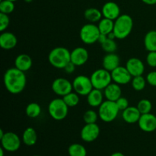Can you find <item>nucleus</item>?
Here are the masks:
<instances>
[{"instance_id": "nucleus-1", "label": "nucleus", "mask_w": 156, "mask_h": 156, "mask_svg": "<svg viewBox=\"0 0 156 156\" xmlns=\"http://www.w3.org/2000/svg\"><path fill=\"white\" fill-rule=\"evenodd\" d=\"M3 82L6 90L9 93L18 94L25 88L27 78L24 72L21 71L16 67H12L5 71L3 76Z\"/></svg>"}, {"instance_id": "nucleus-2", "label": "nucleus", "mask_w": 156, "mask_h": 156, "mask_svg": "<svg viewBox=\"0 0 156 156\" xmlns=\"http://www.w3.org/2000/svg\"><path fill=\"white\" fill-rule=\"evenodd\" d=\"M133 28V20L126 14L120 15L114 21V32L116 39L123 40L127 37Z\"/></svg>"}, {"instance_id": "nucleus-3", "label": "nucleus", "mask_w": 156, "mask_h": 156, "mask_svg": "<svg viewBox=\"0 0 156 156\" xmlns=\"http://www.w3.org/2000/svg\"><path fill=\"white\" fill-rule=\"evenodd\" d=\"M48 61L54 68L63 69L71 62V52L64 47H56L49 53Z\"/></svg>"}, {"instance_id": "nucleus-4", "label": "nucleus", "mask_w": 156, "mask_h": 156, "mask_svg": "<svg viewBox=\"0 0 156 156\" xmlns=\"http://www.w3.org/2000/svg\"><path fill=\"white\" fill-rule=\"evenodd\" d=\"M118 107L115 101L106 100L104 101L103 103L98 107V116L99 118L105 123H111L118 116L120 112Z\"/></svg>"}, {"instance_id": "nucleus-5", "label": "nucleus", "mask_w": 156, "mask_h": 156, "mask_svg": "<svg viewBox=\"0 0 156 156\" xmlns=\"http://www.w3.org/2000/svg\"><path fill=\"white\" fill-rule=\"evenodd\" d=\"M48 112L55 120H62L67 117L69 107L62 98H55L49 103Z\"/></svg>"}, {"instance_id": "nucleus-6", "label": "nucleus", "mask_w": 156, "mask_h": 156, "mask_svg": "<svg viewBox=\"0 0 156 156\" xmlns=\"http://www.w3.org/2000/svg\"><path fill=\"white\" fill-rule=\"evenodd\" d=\"M100 35L101 33L98 27L94 23L85 24L82 26L79 31L81 41L87 45H91L98 42Z\"/></svg>"}, {"instance_id": "nucleus-7", "label": "nucleus", "mask_w": 156, "mask_h": 156, "mask_svg": "<svg viewBox=\"0 0 156 156\" xmlns=\"http://www.w3.org/2000/svg\"><path fill=\"white\" fill-rule=\"evenodd\" d=\"M94 88L104 91L108 85L112 82L111 72L105 69H98L92 73L90 76Z\"/></svg>"}, {"instance_id": "nucleus-8", "label": "nucleus", "mask_w": 156, "mask_h": 156, "mask_svg": "<svg viewBox=\"0 0 156 156\" xmlns=\"http://www.w3.org/2000/svg\"><path fill=\"white\" fill-rule=\"evenodd\" d=\"M73 90L80 96H87L94 88L91 78L84 75L76 76L73 82Z\"/></svg>"}, {"instance_id": "nucleus-9", "label": "nucleus", "mask_w": 156, "mask_h": 156, "mask_svg": "<svg viewBox=\"0 0 156 156\" xmlns=\"http://www.w3.org/2000/svg\"><path fill=\"white\" fill-rule=\"evenodd\" d=\"M0 140L2 147L7 152H16L21 146V139L15 133L6 132Z\"/></svg>"}, {"instance_id": "nucleus-10", "label": "nucleus", "mask_w": 156, "mask_h": 156, "mask_svg": "<svg viewBox=\"0 0 156 156\" xmlns=\"http://www.w3.org/2000/svg\"><path fill=\"white\" fill-rule=\"evenodd\" d=\"M51 88L53 93H55L56 95L63 97L73 91V82L65 78H57L52 83Z\"/></svg>"}, {"instance_id": "nucleus-11", "label": "nucleus", "mask_w": 156, "mask_h": 156, "mask_svg": "<svg viewBox=\"0 0 156 156\" xmlns=\"http://www.w3.org/2000/svg\"><path fill=\"white\" fill-rule=\"evenodd\" d=\"M100 132V127L97 123H85L81 129V139L86 143H91L98 138Z\"/></svg>"}, {"instance_id": "nucleus-12", "label": "nucleus", "mask_w": 156, "mask_h": 156, "mask_svg": "<svg viewBox=\"0 0 156 156\" xmlns=\"http://www.w3.org/2000/svg\"><path fill=\"white\" fill-rule=\"evenodd\" d=\"M113 82L118 85H126L132 81L133 76L128 71L126 66H118L111 72Z\"/></svg>"}, {"instance_id": "nucleus-13", "label": "nucleus", "mask_w": 156, "mask_h": 156, "mask_svg": "<svg viewBox=\"0 0 156 156\" xmlns=\"http://www.w3.org/2000/svg\"><path fill=\"white\" fill-rule=\"evenodd\" d=\"M137 123L140 129L143 132H153L156 129V116L152 113L142 114Z\"/></svg>"}, {"instance_id": "nucleus-14", "label": "nucleus", "mask_w": 156, "mask_h": 156, "mask_svg": "<svg viewBox=\"0 0 156 156\" xmlns=\"http://www.w3.org/2000/svg\"><path fill=\"white\" fill-rule=\"evenodd\" d=\"M126 68L133 77L143 76L145 72V65L143 61L136 57H132L126 62Z\"/></svg>"}, {"instance_id": "nucleus-15", "label": "nucleus", "mask_w": 156, "mask_h": 156, "mask_svg": "<svg viewBox=\"0 0 156 156\" xmlns=\"http://www.w3.org/2000/svg\"><path fill=\"white\" fill-rule=\"evenodd\" d=\"M89 58L88 50L82 47H76L71 51V62L76 66H81L87 62Z\"/></svg>"}, {"instance_id": "nucleus-16", "label": "nucleus", "mask_w": 156, "mask_h": 156, "mask_svg": "<svg viewBox=\"0 0 156 156\" xmlns=\"http://www.w3.org/2000/svg\"><path fill=\"white\" fill-rule=\"evenodd\" d=\"M101 12L104 18L115 21L120 15V9L114 2H108L102 7Z\"/></svg>"}, {"instance_id": "nucleus-17", "label": "nucleus", "mask_w": 156, "mask_h": 156, "mask_svg": "<svg viewBox=\"0 0 156 156\" xmlns=\"http://www.w3.org/2000/svg\"><path fill=\"white\" fill-rule=\"evenodd\" d=\"M18 44L17 37L9 31L2 32L0 35V47L5 50H10L15 48Z\"/></svg>"}, {"instance_id": "nucleus-18", "label": "nucleus", "mask_w": 156, "mask_h": 156, "mask_svg": "<svg viewBox=\"0 0 156 156\" xmlns=\"http://www.w3.org/2000/svg\"><path fill=\"white\" fill-rule=\"evenodd\" d=\"M104 95L107 100L117 101L122 96V90L120 85L115 82L114 83L111 82L104 89Z\"/></svg>"}, {"instance_id": "nucleus-19", "label": "nucleus", "mask_w": 156, "mask_h": 156, "mask_svg": "<svg viewBox=\"0 0 156 156\" xmlns=\"http://www.w3.org/2000/svg\"><path fill=\"white\" fill-rule=\"evenodd\" d=\"M120 59L115 53H107L102 59L103 68L109 72H112L118 66H120Z\"/></svg>"}, {"instance_id": "nucleus-20", "label": "nucleus", "mask_w": 156, "mask_h": 156, "mask_svg": "<svg viewBox=\"0 0 156 156\" xmlns=\"http://www.w3.org/2000/svg\"><path fill=\"white\" fill-rule=\"evenodd\" d=\"M141 115V113L140 112L137 107L133 106H129L126 109L123 111L122 113V117L123 120L129 124L138 123Z\"/></svg>"}, {"instance_id": "nucleus-21", "label": "nucleus", "mask_w": 156, "mask_h": 156, "mask_svg": "<svg viewBox=\"0 0 156 156\" xmlns=\"http://www.w3.org/2000/svg\"><path fill=\"white\" fill-rule=\"evenodd\" d=\"M32 63L31 57L26 53H21L15 59V67L24 73L30 69Z\"/></svg>"}, {"instance_id": "nucleus-22", "label": "nucleus", "mask_w": 156, "mask_h": 156, "mask_svg": "<svg viewBox=\"0 0 156 156\" xmlns=\"http://www.w3.org/2000/svg\"><path fill=\"white\" fill-rule=\"evenodd\" d=\"M104 92L102 90L93 88L87 95V102L92 108H98L104 101Z\"/></svg>"}, {"instance_id": "nucleus-23", "label": "nucleus", "mask_w": 156, "mask_h": 156, "mask_svg": "<svg viewBox=\"0 0 156 156\" xmlns=\"http://www.w3.org/2000/svg\"><path fill=\"white\" fill-rule=\"evenodd\" d=\"M37 141V134L33 127H27L22 134V142L27 146H34Z\"/></svg>"}, {"instance_id": "nucleus-24", "label": "nucleus", "mask_w": 156, "mask_h": 156, "mask_svg": "<svg viewBox=\"0 0 156 156\" xmlns=\"http://www.w3.org/2000/svg\"><path fill=\"white\" fill-rule=\"evenodd\" d=\"M98 27L100 33L101 34L108 36L109 34H111L114 30V21L103 17L98 23Z\"/></svg>"}, {"instance_id": "nucleus-25", "label": "nucleus", "mask_w": 156, "mask_h": 156, "mask_svg": "<svg viewBox=\"0 0 156 156\" xmlns=\"http://www.w3.org/2000/svg\"><path fill=\"white\" fill-rule=\"evenodd\" d=\"M144 46L148 52L156 51V30H149L144 37Z\"/></svg>"}, {"instance_id": "nucleus-26", "label": "nucleus", "mask_w": 156, "mask_h": 156, "mask_svg": "<svg viewBox=\"0 0 156 156\" xmlns=\"http://www.w3.org/2000/svg\"><path fill=\"white\" fill-rule=\"evenodd\" d=\"M84 17L90 23L94 24L96 22H98L103 18V15H102L101 11H100L99 9H96V8H89L85 11Z\"/></svg>"}, {"instance_id": "nucleus-27", "label": "nucleus", "mask_w": 156, "mask_h": 156, "mask_svg": "<svg viewBox=\"0 0 156 156\" xmlns=\"http://www.w3.org/2000/svg\"><path fill=\"white\" fill-rule=\"evenodd\" d=\"M25 113L30 118H37L41 114V107L36 102H31L26 107Z\"/></svg>"}, {"instance_id": "nucleus-28", "label": "nucleus", "mask_w": 156, "mask_h": 156, "mask_svg": "<svg viewBox=\"0 0 156 156\" xmlns=\"http://www.w3.org/2000/svg\"><path fill=\"white\" fill-rule=\"evenodd\" d=\"M69 156H86L87 150L84 146L79 143H73L68 149Z\"/></svg>"}, {"instance_id": "nucleus-29", "label": "nucleus", "mask_w": 156, "mask_h": 156, "mask_svg": "<svg viewBox=\"0 0 156 156\" xmlns=\"http://www.w3.org/2000/svg\"><path fill=\"white\" fill-rule=\"evenodd\" d=\"M79 96L80 95L77 94L76 91H74V92L71 91L70 93L67 94L66 95L63 96L62 98L63 99V101L69 108H74V107H76L79 104V101H80Z\"/></svg>"}, {"instance_id": "nucleus-30", "label": "nucleus", "mask_w": 156, "mask_h": 156, "mask_svg": "<svg viewBox=\"0 0 156 156\" xmlns=\"http://www.w3.org/2000/svg\"><path fill=\"white\" fill-rule=\"evenodd\" d=\"M146 83H147L146 79H145L143 76L133 77L132 81H131L133 88L136 91H141L144 90V88H146Z\"/></svg>"}, {"instance_id": "nucleus-31", "label": "nucleus", "mask_w": 156, "mask_h": 156, "mask_svg": "<svg viewBox=\"0 0 156 156\" xmlns=\"http://www.w3.org/2000/svg\"><path fill=\"white\" fill-rule=\"evenodd\" d=\"M101 46L102 50L107 53H115L116 50L117 49V44L116 43L115 39H111L108 37V39L101 44Z\"/></svg>"}, {"instance_id": "nucleus-32", "label": "nucleus", "mask_w": 156, "mask_h": 156, "mask_svg": "<svg viewBox=\"0 0 156 156\" xmlns=\"http://www.w3.org/2000/svg\"><path fill=\"white\" fill-rule=\"evenodd\" d=\"M136 107L141 114H149V113H151L152 109V104L148 99H142L138 102Z\"/></svg>"}, {"instance_id": "nucleus-33", "label": "nucleus", "mask_w": 156, "mask_h": 156, "mask_svg": "<svg viewBox=\"0 0 156 156\" xmlns=\"http://www.w3.org/2000/svg\"><path fill=\"white\" fill-rule=\"evenodd\" d=\"M15 10V4L14 2L10 0H2L0 2V12L1 13L9 15Z\"/></svg>"}, {"instance_id": "nucleus-34", "label": "nucleus", "mask_w": 156, "mask_h": 156, "mask_svg": "<svg viewBox=\"0 0 156 156\" xmlns=\"http://www.w3.org/2000/svg\"><path fill=\"white\" fill-rule=\"evenodd\" d=\"M98 118V113L94 110H88L83 114V120L85 123H96Z\"/></svg>"}, {"instance_id": "nucleus-35", "label": "nucleus", "mask_w": 156, "mask_h": 156, "mask_svg": "<svg viewBox=\"0 0 156 156\" xmlns=\"http://www.w3.org/2000/svg\"><path fill=\"white\" fill-rule=\"evenodd\" d=\"M10 24V18L9 15L0 12V31H5Z\"/></svg>"}, {"instance_id": "nucleus-36", "label": "nucleus", "mask_w": 156, "mask_h": 156, "mask_svg": "<svg viewBox=\"0 0 156 156\" xmlns=\"http://www.w3.org/2000/svg\"><path fill=\"white\" fill-rule=\"evenodd\" d=\"M146 62L148 66L152 68L156 67V51L149 52L146 56Z\"/></svg>"}, {"instance_id": "nucleus-37", "label": "nucleus", "mask_w": 156, "mask_h": 156, "mask_svg": "<svg viewBox=\"0 0 156 156\" xmlns=\"http://www.w3.org/2000/svg\"><path fill=\"white\" fill-rule=\"evenodd\" d=\"M115 102L120 111H124L125 109H126L129 107V101H128V99L124 97H122V96Z\"/></svg>"}, {"instance_id": "nucleus-38", "label": "nucleus", "mask_w": 156, "mask_h": 156, "mask_svg": "<svg viewBox=\"0 0 156 156\" xmlns=\"http://www.w3.org/2000/svg\"><path fill=\"white\" fill-rule=\"evenodd\" d=\"M146 82L149 85L156 87V71L150 72L146 76Z\"/></svg>"}, {"instance_id": "nucleus-39", "label": "nucleus", "mask_w": 156, "mask_h": 156, "mask_svg": "<svg viewBox=\"0 0 156 156\" xmlns=\"http://www.w3.org/2000/svg\"><path fill=\"white\" fill-rule=\"evenodd\" d=\"M76 66L75 65L74 63H73L72 62H69L66 66V67L63 69L65 70V72L66 73H68V74H71V73H73V72L75 71V69H76Z\"/></svg>"}, {"instance_id": "nucleus-40", "label": "nucleus", "mask_w": 156, "mask_h": 156, "mask_svg": "<svg viewBox=\"0 0 156 156\" xmlns=\"http://www.w3.org/2000/svg\"><path fill=\"white\" fill-rule=\"evenodd\" d=\"M107 39H108V36H107V35L101 34L100 37H99V38H98V42L100 44H103V43L105 42Z\"/></svg>"}, {"instance_id": "nucleus-41", "label": "nucleus", "mask_w": 156, "mask_h": 156, "mask_svg": "<svg viewBox=\"0 0 156 156\" xmlns=\"http://www.w3.org/2000/svg\"><path fill=\"white\" fill-rule=\"evenodd\" d=\"M145 4L149 5H152L156 4V0H142Z\"/></svg>"}, {"instance_id": "nucleus-42", "label": "nucleus", "mask_w": 156, "mask_h": 156, "mask_svg": "<svg viewBox=\"0 0 156 156\" xmlns=\"http://www.w3.org/2000/svg\"><path fill=\"white\" fill-rule=\"evenodd\" d=\"M111 156H125V155H123V153H121V152H114V153H113Z\"/></svg>"}, {"instance_id": "nucleus-43", "label": "nucleus", "mask_w": 156, "mask_h": 156, "mask_svg": "<svg viewBox=\"0 0 156 156\" xmlns=\"http://www.w3.org/2000/svg\"><path fill=\"white\" fill-rule=\"evenodd\" d=\"M5 133L4 131H3V129H0V140H1V139L2 138L3 136H4Z\"/></svg>"}, {"instance_id": "nucleus-44", "label": "nucleus", "mask_w": 156, "mask_h": 156, "mask_svg": "<svg viewBox=\"0 0 156 156\" xmlns=\"http://www.w3.org/2000/svg\"><path fill=\"white\" fill-rule=\"evenodd\" d=\"M4 151L5 150L2 147H1V149H0V156H4Z\"/></svg>"}, {"instance_id": "nucleus-45", "label": "nucleus", "mask_w": 156, "mask_h": 156, "mask_svg": "<svg viewBox=\"0 0 156 156\" xmlns=\"http://www.w3.org/2000/svg\"><path fill=\"white\" fill-rule=\"evenodd\" d=\"M33 1V0H24V2H31Z\"/></svg>"}, {"instance_id": "nucleus-46", "label": "nucleus", "mask_w": 156, "mask_h": 156, "mask_svg": "<svg viewBox=\"0 0 156 156\" xmlns=\"http://www.w3.org/2000/svg\"><path fill=\"white\" fill-rule=\"evenodd\" d=\"M10 1H12V2H15L16 0H10Z\"/></svg>"}, {"instance_id": "nucleus-47", "label": "nucleus", "mask_w": 156, "mask_h": 156, "mask_svg": "<svg viewBox=\"0 0 156 156\" xmlns=\"http://www.w3.org/2000/svg\"><path fill=\"white\" fill-rule=\"evenodd\" d=\"M34 156H40V155H34Z\"/></svg>"}]
</instances>
